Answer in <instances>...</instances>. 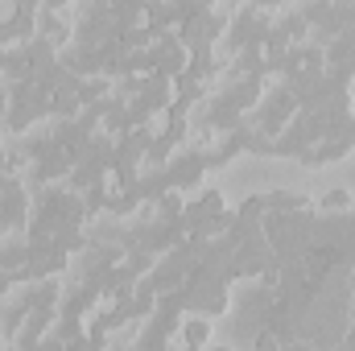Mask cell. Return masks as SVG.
I'll list each match as a JSON object with an SVG mask.
<instances>
[{
    "label": "cell",
    "instance_id": "1",
    "mask_svg": "<svg viewBox=\"0 0 355 351\" xmlns=\"http://www.w3.org/2000/svg\"><path fill=\"white\" fill-rule=\"evenodd\" d=\"M207 339H211V327H207L202 318L186 323V343H190V348H198V343H207Z\"/></svg>",
    "mask_w": 355,
    "mask_h": 351
},
{
    "label": "cell",
    "instance_id": "2",
    "mask_svg": "<svg viewBox=\"0 0 355 351\" xmlns=\"http://www.w3.org/2000/svg\"><path fill=\"white\" fill-rule=\"evenodd\" d=\"M347 203H352V194H347V190H331V194L322 198V207H347Z\"/></svg>",
    "mask_w": 355,
    "mask_h": 351
}]
</instances>
